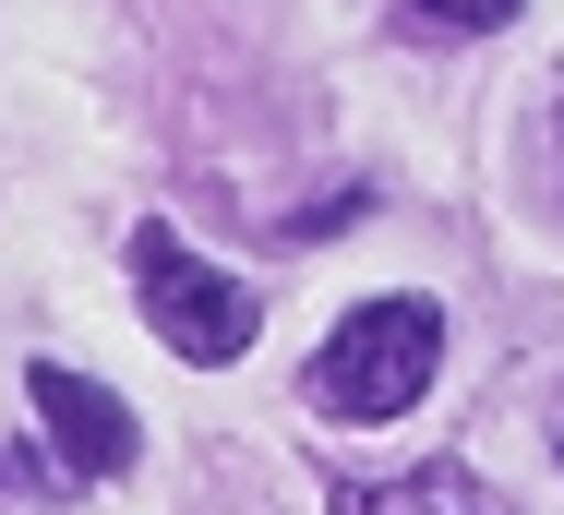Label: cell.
<instances>
[{
    "instance_id": "cell-7",
    "label": "cell",
    "mask_w": 564,
    "mask_h": 515,
    "mask_svg": "<svg viewBox=\"0 0 564 515\" xmlns=\"http://www.w3.org/2000/svg\"><path fill=\"white\" fill-rule=\"evenodd\" d=\"M553 456H564V408H553Z\"/></svg>"
},
{
    "instance_id": "cell-3",
    "label": "cell",
    "mask_w": 564,
    "mask_h": 515,
    "mask_svg": "<svg viewBox=\"0 0 564 515\" xmlns=\"http://www.w3.org/2000/svg\"><path fill=\"white\" fill-rule=\"evenodd\" d=\"M24 408H36V431L61 443V468H73V480H120V468H132V408H120L109 384H85V372L36 360V372H24Z\"/></svg>"
},
{
    "instance_id": "cell-1",
    "label": "cell",
    "mask_w": 564,
    "mask_h": 515,
    "mask_svg": "<svg viewBox=\"0 0 564 515\" xmlns=\"http://www.w3.org/2000/svg\"><path fill=\"white\" fill-rule=\"evenodd\" d=\"M433 360H445V311L433 300H360L313 360V408L325 419H409Z\"/></svg>"
},
{
    "instance_id": "cell-5",
    "label": "cell",
    "mask_w": 564,
    "mask_h": 515,
    "mask_svg": "<svg viewBox=\"0 0 564 515\" xmlns=\"http://www.w3.org/2000/svg\"><path fill=\"white\" fill-rule=\"evenodd\" d=\"M421 24H456V36H492V24H517V0H409Z\"/></svg>"
},
{
    "instance_id": "cell-2",
    "label": "cell",
    "mask_w": 564,
    "mask_h": 515,
    "mask_svg": "<svg viewBox=\"0 0 564 515\" xmlns=\"http://www.w3.org/2000/svg\"><path fill=\"white\" fill-rule=\"evenodd\" d=\"M132 300H144L156 336H169V360H193V372L240 360V348H252V324H264V300H252L228 264H205L181 228H132Z\"/></svg>"
},
{
    "instance_id": "cell-6",
    "label": "cell",
    "mask_w": 564,
    "mask_h": 515,
    "mask_svg": "<svg viewBox=\"0 0 564 515\" xmlns=\"http://www.w3.org/2000/svg\"><path fill=\"white\" fill-rule=\"evenodd\" d=\"M553 168H564V120H553Z\"/></svg>"
},
{
    "instance_id": "cell-4",
    "label": "cell",
    "mask_w": 564,
    "mask_h": 515,
    "mask_svg": "<svg viewBox=\"0 0 564 515\" xmlns=\"http://www.w3.org/2000/svg\"><path fill=\"white\" fill-rule=\"evenodd\" d=\"M325 515H505L456 456H433V468H409V480H348Z\"/></svg>"
}]
</instances>
